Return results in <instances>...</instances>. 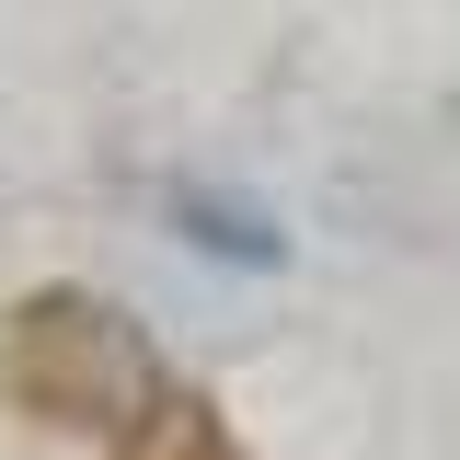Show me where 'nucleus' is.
Listing matches in <instances>:
<instances>
[{
  "mask_svg": "<svg viewBox=\"0 0 460 460\" xmlns=\"http://www.w3.org/2000/svg\"><path fill=\"white\" fill-rule=\"evenodd\" d=\"M0 380L35 402V414H58V426L127 438V414H150V392H162V357L138 345V323L115 299H93V288H35L0 323Z\"/></svg>",
  "mask_w": 460,
  "mask_h": 460,
  "instance_id": "obj_1",
  "label": "nucleus"
},
{
  "mask_svg": "<svg viewBox=\"0 0 460 460\" xmlns=\"http://www.w3.org/2000/svg\"><path fill=\"white\" fill-rule=\"evenodd\" d=\"M115 460H242L219 426V402L208 392H150V414H127V438H115Z\"/></svg>",
  "mask_w": 460,
  "mask_h": 460,
  "instance_id": "obj_2",
  "label": "nucleus"
},
{
  "mask_svg": "<svg viewBox=\"0 0 460 460\" xmlns=\"http://www.w3.org/2000/svg\"><path fill=\"white\" fill-rule=\"evenodd\" d=\"M172 219L196 230L208 253H230V265H277V253H288L265 208H242V196H208V184H184V196H172Z\"/></svg>",
  "mask_w": 460,
  "mask_h": 460,
  "instance_id": "obj_3",
  "label": "nucleus"
}]
</instances>
